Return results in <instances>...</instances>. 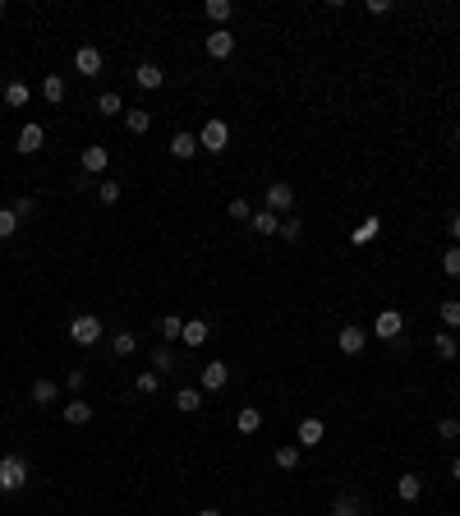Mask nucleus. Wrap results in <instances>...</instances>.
I'll return each instance as SVG.
<instances>
[{
  "mask_svg": "<svg viewBox=\"0 0 460 516\" xmlns=\"http://www.w3.org/2000/svg\"><path fill=\"white\" fill-rule=\"evenodd\" d=\"M28 484V461L23 456H0V494H19Z\"/></svg>",
  "mask_w": 460,
  "mask_h": 516,
  "instance_id": "obj_1",
  "label": "nucleus"
},
{
  "mask_svg": "<svg viewBox=\"0 0 460 516\" xmlns=\"http://www.w3.org/2000/svg\"><path fill=\"white\" fill-rule=\"evenodd\" d=\"M69 341H78V346H97V341H101V319H97V314H78V319H69Z\"/></svg>",
  "mask_w": 460,
  "mask_h": 516,
  "instance_id": "obj_2",
  "label": "nucleus"
},
{
  "mask_svg": "<svg viewBox=\"0 0 460 516\" xmlns=\"http://www.w3.org/2000/svg\"><path fill=\"white\" fill-rule=\"evenodd\" d=\"M198 143H203L208 153H226V143H230L226 120H208V125H203V134H198Z\"/></svg>",
  "mask_w": 460,
  "mask_h": 516,
  "instance_id": "obj_3",
  "label": "nucleus"
},
{
  "mask_svg": "<svg viewBox=\"0 0 460 516\" xmlns=\"http://www.w3.org/2000/svg\"><path fill=\"white\" fill-rule=\"evenodd\" d=\"M74 69L83 78H97L101 74V51H97V46H78V51H74Z\"/></svg>",
  "mask_w": 460,
  "mask_h": 516,
  "instance_id": "obj_4",
  "label": "nucleus"
},
{
  "mask_svg": "<svg viewBox=\"0 0 460 516\" xmlns=\"http://www.w3.org/2000/svg\"><path fill=\"white\" fill-rule=\"evenodd\" d=\"M295 203V189L285 185V180H276V185H267V212H285Z\"/></svg>",
  "mask_w": 460,
  "mask_h": 516,
  "instance_id": "obj_5",
  "label": "nucleus"
},
{
  "mask_svg": "<svg viewBox=\"0 0 460 516\" xmlns=\"http://www.w3.org/2000/svg\"><path fill=\"white\" fill-rule=\"evenodd\" d=\"M230 51H235V37H230V28H217V33H208V55H212V60H226Z\"/></svg>",
  "mask_w": 460,
  "mask_h": 516,
  "instance_id": "obj_6",
  "label": "nucleus"
},
{
  "mask_svg": "<svg viewBox=\"0 0 460 516\" xmlns=\"http://www.w3.org/2000/svg\"><path fill=\"white\" fill-rule=\"evenodd\" d=\"M42 143H46V130H42V125H23V130H19V153H23V157H33Z\"/></svg>",
  "mask_w": 460,
  "mask_h": 516,
  "instance_id": "obj_7",
  "label": "nucleus"
},
{
  "mask_svg": "<svg viewBox=\"0 0 460 516\" xmlns=\"http://www.w3.org/2000/svg\"><path fill=\"white\" fill-rule=\"evenodd\" d=\"M134 83L152 92V88H161V83H166V74H161V65H152V60H148V65H138V69H134Z\"/></svg>",
  "mask_w": 460,
  "mask_h": 516,
  "instance_id": "obj_8",
  "label": "nucleus"
},
{
  "mask_svg": "<svg viewBox=\"0 0 460 516\" xmlns=\"http://www.w3.org/2000/svg\"><path fill=\"white\" fill-rule=\"evenodd\" d=\"M401 328H405V319H401L396 309H382V314H378V337H382V341L401 337Z\"/></svg>",
  "mask_w": 460,
  "mask_h": 516,
  "instance_id": "obj_9",
  "label": "nucleus"
},
{
  "mask_svg": "<svg viewBox=\"0 0 460 516\" xmlns=\"http://www.w3.org/2000/svg\"><path fill=\"white\" fill-rule=\"evenodd\" d=\"M198 148H203V143H198V139H194V134H189V130H180L175 139H171V157H180V162H189V157H194Z\"/></svg>",
  "mask_w": 460,
  "mask_h": 516,
  "instance_id": "obj_10",
  "label": "nucleus"
},
{
  "mask_svg": "<svg viewBox=\"0 0 460 516\" xmlns=\"http://www.w3.org/2000/svg\"><path fill=\"white\" fill-rule=\"evenodd\" d=\"M226 378H230V369H226L221 360L203 364V387H208V392H221V387H226Z\"/></svg>",
  "mask_w": 460,
  "mask_h": 516,
  "instance_id": "obj_11",
  "label": "nucleus"
},
{
  "mask_svg": "<svg viewBox=\"0 0 460 516\" xmlns=\"http://www.w3.org/2000/svg\"><path fill=\"white\" fill-rule=\"evenodd\" d=\"M419 494H424V480H419V475H401V480H396V498H401V503H415Z\"/></svg>",
  "mask_w": 460,
  "mask_h": 516,
  "instance_id": "obj_12",
  "label": "nucleus"
},
{
  "mask_svg": "<svg viewBox=\"0 0 460 516\" xmlns=\"http://www.w3.org/2000/svg\"><path fill=\"white\" fill-rule=\"evenodd\" d=\"M106 162H110L106 148H83V171H88V176H101V171H106Z\"/></svg>",
  "mask_w": 460,
  "mask_h": 516,
  "instance_id": "obj_13",
  "label": "nucleus"
},
{
  "mask_svg": "<svg viewBox=\"0 0 460 516\" xmlns=\"http://www.w3.org/2000/svg\"><path fill=\"white\" fill-rule=\"evenodd\" d=\"M364 328H340V355H359L364 351Z\"/></svg>",
  "mask_w": 460,
  "mask_h": 516,
  "instance_id": "obj_14",
  "label": "nucleus"
},
{
  "mask_svg": "<svg viewBox=\"0 0 460 516\" xmlns=\"http://www.w3.org/2000/svg\"><path fill=\"white\" fill-rule=\"evenodd\" d=\"M208 337H212L208 323H203V319H189V323H185V337H180V341H185V346H203Z\"/></svg>",
  "mask_w": 460,
  "mask_h": 516,
  "instance_id": "obj_15",
  "label": "nucleus"
},
{
  "mask_svg": "<svg viewBox=\"0 0 460 516\" xmlns=\"http://www.w3.org/2000/svg\"><path fill=\"white\" fill-rule=\"evenodd\" d=\"M322 433H327V428H322V419H299V442H304V447H318Z\"/></svg>",
  "mask_w": 460,
  "mask_h": 516,
  "instance_id": "obj_16",
  "label": "nucleus"
},
{
  "mask_svg": "<svg viewBox=\"0 0 460 516\" xmlns=\"http://www.w3.org/2000/svg\"><path fill=\"white\" fill-rule=\"evenodd\" d=\"M42 97L51 102V106H60V102H65V78H60V74H46L42 78Z\"/></svg>",
  "mask_w": 460,
  "mask_h": 516,
  "instance_id": "obj_17",
  "label": "nucleus"
},
{
  "mask_svg": "<svg viewBox=\"0 0 460 516\" xmlns=\"http://www.w3.org/2000/svg\"><path fill=\"white\" fill-rule=\"evenodd\" d=\"M249 226H253V231H258V235H276V231H281V221H276V212H253V217H249Z\"/></svg>",
  "mask_w": 460,
  "mask_h": 516,
  "instance_id": "obj_18",
  "label": "nucleus"
},
{
  "mask_svg": "<svg viewBox=\"0 0 460 516\" xmlns=\"http://www.w3.org/2000/svg\"><path fill=\"white\" fill-rule=\"evenodd\" d=\"M258 424H263V410L258 406H244L240 415H235V428H240V433H258Z\"/></svg>",
  "mask_w": 460,
  "mask_h": 516,
  "instance_id": "obj_19",
  "label": "nucleus"
},
{
  "mask_svg": "<svg viewBox=\"0 0 460 516\" xmlns=\"http://www.w3.org/2000/svg\"><path fill=\"white\" fill-rule=\"evenodd\" d=\"M157 328H161V332H157L161 341H180V337H185V319H175V314H166Z\"/></svg>",
  "mask_w": 460,
  "mask_h": 516,
  "instance_id": "obj_20",
  "label": "nucleus"
},
{
  "mask_svg": "<svg viewBox=\"0 0 460 516\" xmlns=\"http://www.w3.org/2000/svg\"><path fill=\"white\" fill-rule=\"evenodd\" d=\"M175 406L185 410V415H194V410L203 406V392H198V387H180V392H175Z\"/></svg>",
  "mask_w": 460,
  "mask_h": 516,
  "instance_id": "obj_21",
  "label": "nucleus"
},
{
  "mask_svg": "<svg viewBox=\"0 0 460 516\" xmlns=\"http://www.w3.org/2000/svg\"><path fill=\"white\" fill-rule=\"evenodd\" d=\"M28 97H33V88H28V83H19V78H14V83H5V102H10V106H28Z\"/></svg>",
  "mask_w": 460,
  "mask_h": 516,
  "instance_id": "obj_22",
  "label": "nucleus"
},
{
  "mask_svg": "<svg viewBox=\"0 0 460 516\" xmlns=\"http://www.w3.org/2000/svg\"><path fill=\"white\" fill-rule=\"evenodd\" d=\"M124 125H129V134H148V130H152V116L134 106V111H124Z\"/></svg>",
  "mask_w": 460,
  "mask_h": 516,
  "instance_id": "obj_23",
  "label": "nucleus"
},
{
  "mask_svg": "<svg viewBox=\"0 0 460 516\" xmlns=\"http://www.w3.org/2000/svg\"><path fill=\"white\" fill-rule=\"evenodd\" d=\"M433 355H438V360H456V337H451V332H438V337H433Z\"/></svg>",
  "mask_w": 460,
  "mask_h": 516,
  "instance_id": "obj_24",
  "label": "nucleus"
},
{
  "mask_svg": "<svg viewBox=\"0 0 460 516\" xmlns=\"http://www.w3.org/2000/svg\"><path fill=\"white\" fill-rule=\"evenodd\" d=\"M33 401H37V406H51V401H55V383H51V378H37V383H33Z\"/></svg>",
  "mask_w": 460,
  "mask_h": 516,
  "instance_id": "obj_25",
  "label": "nucleus"
},
{
  "mask_svg": "<svg viewBox=\"0 0 460 516\" xmlns=\"http://www.w3.org/2000/svg\"><path fill=\"white\" fill-rule=\"evenodd\" d=\"M92 419V406H83V401H69L65 406V424H88Z\"/></svg>",
  "mask_w": 460,
  "mask_h": 516,
  "instance_id": "obj_26",
  "label": "nucleus"
},
{
  "mask_svg": "<svg viewBox=\"0 0 460 516\" xmlns=\"http://www.w3.org/2000/svg\"><path fill=\"white\" fill-rule=\"evenodd\" d=\"M152 369H157V374L175 369V351H171V346H157V351H152Z\"/></svg>",
  "mask_w": 460,
  "mask_h": 516,
  "instance_id": "obj_27",
  "label": "nucleus"
},
{
  "mask_svg": "<svg viewBox=\"0 0 460 516\" xmlns=\"http://www.w3.org/2000/svg\"><path fill=\"white\" fill-rule=\"evenodd\" d=\"M97 111H101V116H120V111H124L120 92H101V97H97Z\"/></svg>",
  "mask_w": 460,
  "mask_h": 516,
  "instance_id": "obj_28",
  "label": "nucleus"
},
{
  "mask_svg": "<svg viewBox=\"0 0 460 516\" xmlns=\"http://www.w3.org/2000/svg\"><path fill=\"white\" fill-rule=\"evenodd\" d=\"M110 346H115V355H134V351H138V337H134V332H115Z\"/></svg>",
  "mask_w": 460,
  "mask_h": 516,
  "instance_id": "obj_29",
  "label": "nucleus"
},
{
  "mask_svg": "<svg viewBox=\"0 0 460 516\" xmlns=\"http://www.w3.org/2000/svg\"><path fill=\"white\" fill-rule=\"evenodd\" d=\"M230 14H235V5L230 0H208V19H217V23H226Z\"/></svg>",
  "mask_w": 460,
  "mask_h": 516,
  "instance_id": "obj_30",
  "label": "nucleus"
},
{
  "mask_svg": "<svg viewBox=\"0 0 460 516\" xmlns=\"http://www.w3.org/2000/svg\"><path fill=\"white\" fill-rule=\"evenodd\" d=\"M442 323H447V328H460V300H442Z\"/></svg>",
  "mask_w": 460,
  "mask_h": 516,
  "instance_id": "obj_31",
  "label": "nucleus"
},
{
  "mask_svg": "<svg viewBox=\"0 0 460 516\" xmlns=\"http://www.w3.org/2000/svg\"><path fill=\"white\" fill-rule=\"evenodd\" d=\"M442 272H447V277H460V244H451V249L442 253Z\"/></svg>",
  "mask_w": 460,
  "mask_h": 516,
  "instance_id": "obj_32",
  "label": "nucleus"
},
{
  "mask_svg": "<svg viewBox=\"0 0 460 516\" xmlns=\"http://www.w3.org/2000/svg\"><path fill=\"white\" fill-rule=\"evenodd\" d=\"M97 198H101V203H120V180H101Z\"/></svg>",
  "mask_w": 460,
  "mask_h": 516,
  "instance_id": "obj_33",
  "label": "nucleus"
},
{
  "mask_svg": "<svg viewBox=\"0 0 460 516\" xmlns=\"http://www.w3.org/2000/svg\"><path fill=\"white\" fill-rule=\"evenodd\" d=\"M276 466H281V470H295V466H299V447H276Z\"/></svg>",
  "mask_w": 460,
  "mask_h": 516,
  "instance_id": "obj_34",
  "label": "nucleus"
},
{
  "mask_svg": "<svg viewBox=\"0 0 460 516\" xmlns=\"http://www.w3.org/2000/svg\"><path fill=\"white\" fill-rule=\"evenodd\" d=\"M157 383H161V374H152V369H143V374H138V383H134V387H138L143 396H152V392H157Z\"/></svg>",
  "mask_w": 460,
  "mask_h": 516,
  "instance_id": "obj_35",
  "label": "nucleus"
},
{
  "mask_svg": "<svg viewBox=\"0 0 460 516\" xmlns=\"http://www.w3.org/2000/svg\"><path fill=\"white\" fill-rule=\"evenodd\" d=\"M19 231V217H14V208H0V240L5 235H14Z\"/></svg>",
  "mask_w": 460,
  "mask_h": 516,
  "instance_id": "obj_36",
  "label": "nucleus"
},
{
  "mask_svg": "<svg viewBox=\"0 0 460 516\" xmlns=\"http://www.w3.org/2000/svg\"><path fill=\"white\" fill-rule=\"evenodd\" d=\"M378 231H382V221H378V217H368V221H364V226H359V231H354V244L373 240V235H378Z\"/></svg>",
  "mask_w": 460,
  "mask_h": 516,
  "instance_id": "obj_37",
  "label": "nucleus"
},
{
  "mask_svg": "<svg viewBox=\"0 0 460 516\" xmlns=\"http://www.w3.org/2000/svg\"><path fill=\"white\" fill-rule=\"evenodd\" d=\"M438 433H442L447 442H451V438H460V419H456V415H447V419L438 424Z\"/></svg>",
  "mask_w": 460,
  "mask_h": 516,
  "instance_id": "obj_38",
  "label": "nucleus"
},
{
  "mask_svg": "<svg viewBox=\"0 0 460 516\" xmlns=\"http://www.w3.org/2000/svg\"><path fill=\"white\" fill-rule=\"evenodd\" d=\"M230 217H235V221H249L253 212H249V203H244V198H230Z\"/></svg>",
  "mask_w": 460,
  "mask_h": 516,
  "instance_id": "obj_39",
  "label": "nucleus"
},
{
  "mask_svg": "<svg viewBox=\"0 0 460 516\" xmlns=\"http://www.w3.org/2000/svg\"><path fill=\"white\" fill-rule=\"evenodd\" d=\"M336 512H340V516H359V503L345 494V498H336Z\"/></svg>",
  "mask_w": 460,
  "mask_h": 516,
  "instance_id": "obj_40",
  "label": "nucleus"
},
{
  "mask_svg": "<svg viewBox=\"0 0 460 516\" xmlns=\"http://www.w3.org/2000/svg\"><path fill=\"white\" fill-rule=\"evenodd\" d=\"M281 235H285V240H290V244H295L299 235H304V226H299V221H281Z\"/></svg>",
  "mask_w": 460,
  "mask_h": 516,
  "instance_id": "obj_41",
  "label": "nucleus"
},
{
  "mask_svg": "<svg viewBox=\"0 0 460 516\" xmlns=\"http://www.w3.org/2000/svg\"><path fill=\"white\" fill-rule=\"evenodd\" d=\"M65 387H69V392H83V369H69V374H65Z\"/></svg>",
  "mask_w": 460,
  "mask_h": 516,
  "instance_id": "obj_42",
  "label": "nucleus"
},
{
  "mask_svg": "<svg viewBox=\"0 0 460 516\" xmlns=\"http://www.w3.org/2000/svg\"><path fill=\"white\" fill-rule=\"evenodd\" d=\"M33 212H37L33 198H19V203H14V217H33Z\"/></svg>",
  "mask_w": 460,
  "mask_h": 516,
  "instance_id": "obj_43",
  "label": "nucleus"
},
{
  "mask_svg": "<svg viewBox=\"0 0 460 516\" xmlns=\"http://www.w3.org/2000/svg\"><path fill=\"white\" fill-rule=\"evenodd\" d=\"M364 10H368V14H387V10H391V0H368Z\"/></svg>",
  "mask_w": 460,
  "mask_h": 516,
  "instance_id": "obj_44",
  "label": "nucleus"
},
{
  "mask_svg": "<svg viewBox=\"0 0 460 516\" xmlns=\"http://www.w3.org/2000/svg\"><path fill=\"white\" fill-rule=\"evenodd\" d=\"M451 235H456V240H460V212H456V217H451Z\"/></svg>",
  "mask_w": 460,
  "mask_h": 516,
  "instance_id": "obj_45",
  "label": "nucleus"
},
{
  "mask_svg": "<svg viewBox=\"0 0 460 516\" xmlns=\"http://www.w3.org/2000/svg\"><path fill=\"white\" fill-rule=\"evenodd\" d=\"M198 516H221V512H217V507H203V512H198Z\"/></svg>",
  "mask_w": 460,
  "mask_h": 516,
  "instance_id": "obj_46",
  "label": "nucleus"
},
{
  "mask_svg": "<svg viewBox=\"0 0 460 516\" xmlns=\"http://www.w3.org/2000/svg\"><path fill=\"white\" fill-rule=\"evenodd\" d=\"M451 475H456V480H460V456H456V461H451Z\"/></svg>",
  "mask_w": 460,
  "mask_h": 516,
  "instance_id": "obj_47",
  "label": "nucleus"
},
{
  "mask_svg": "<svg viewBox=\"0 0 460 516\" xmlns=\"http://www.w3.org/2000/svg\"><path fill=\"white\" fill-rule=\"evenodd\" d=\"M456 143H460V130H456Z\"/></svg>",
  "mask_w": 460,
  "mask_h": 516,
  "instance_id": "obj_48",
  "label": "nucleus"
},
{
  "mask_svg": "<svg viewBox=\"0 0 460 516\" xmlns=\"http://www.w3.org/2000/svg\"><path fill=\"white\" fill-rule=\"evenodd\" d=\"M331 516H340V512H331Z\"/></svg>",
  "mask_w": 460,
  "mask_h": 516,
  "instance_id": "obj_49",
  "label": "nucleus"
},
{
  "mask_svg": "<svg viewBox=\"0 0 460 516\" xmlns=\"http://www.w3.org/2000/svg\"><path fill=\"white\" fill-rule=\"evenodd\" d=\"M0 10H5V5H0Z\"/></svg>",
  "mask_w": 460,
  "mask_h": 516,
  "instance_id": "obj_50",
  "label": "nucleus"
}]
</instances>
